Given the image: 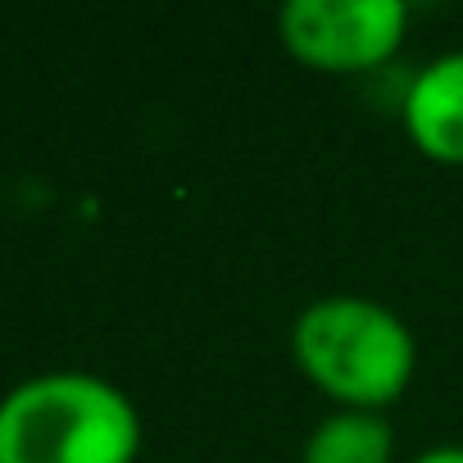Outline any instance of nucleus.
Here are the masks:
<instances>
[{
	"label": "nucleus",
	"mask_w": 463,
	"mask_h": 463,
	"mask_svg": "<svg viewBox=\"0 0 463 463\" xmlns=\"http://www.w3.org/2000/svg\"><path fill=\"white\" fill-rule=\"evenodd\" d=\"M400 123L422 159L463 168V51H445L409 78Z\"/></svg>",
	"instance_id": "obj_4"
},
{
	"label": "nucleus",
	"mask_w": 463,
	"mask_h": 463,
	"mask_svg": "<svg viewBox=\"0 0 463 463\" xmlns=\"http://www.w3.org/2000/svg\"><path fill=\"white\" fill-rule=\"evenodd\" d=\"M409 37V5L404 0H287L278 10V42L282 51L332 78L373 73Z\"/></svg>",
	"instance_id": "obj_3"
},
{
	"label": "nucleus",
	"mask_w": 463,
	"mask_h": 463,
	"mask_svg": "<svg viewBox=\"0 0 463 463\" xmlns=\"http://www.w3.org/2000/svg\"><path fill=\"white\" fill-rule=\"evenodd\" d=\"M141 413L114 382L55 368L0 395V463H137Z\"/></svg>",
	"instance_id": "obj_2"
},
{
	"label": "nucleus",
	"mask_w": 463,
	"mask_h": 463,
	"mask_svg": "<svg viewBox=\"0 0 463 463\" xmlns=\"http://www.w3.org/2000/svg\"><path fill=\"white\" fill-rule=\"evenodd\" d=\"M409 463H463V445H431V449H422Z\"/></svg>",
	"instance_id": "obj_6"
},
{
	"label": "nucleus",
	"mask_w": 463,
	"mask_h": 463,
	"mask_svg": "<svg viewBox=\"0 0 463 463\" xmlns=\"http://www.w3.org/2000/svg\"><path fill=\"white\" fill-rule=\"evenodd\" d=\"M300 463H395V427L386 413L332 409L309 427Z\"/></svg>",
	"instance_id": "obj_5"
},
{
	"label": "nucleus",
	"mask_w": 463,
	"mask_h": 463,
	"mask_svg": "<svg viewBox=\"0 0 463 463\" xmlns=\"http://www.w3.org/2000/svg\"><path fill=\"white\" fill-rule=\"evenodd\" d=\"M291 359L336 409L386 413L413 382L418 341L409 323L368 296H318L291 323Z\"/></svg>",
	"instance_id": "obj_1"
}]
</instances>
